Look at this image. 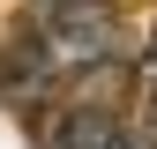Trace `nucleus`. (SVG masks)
Instances as JSON below:
<instances>
[{"label": "nucleus", "mask_w": 157, "mask_h": 149, "mask_svg": "<svg viewBox=\"0 0 157 149\" xmlns=\"http://www.w3.org/2000/svg\"><path fill=\"white\" fill-rule=\"evenodd\" d=\"M30 30H37V45L52 52V67L67 82L120 60V15H112V0H37Z\"/></svg>", "instance_id": "f257e3e1"}, {"label": "nucleus", "mask_w": 157, "mask_h": 149, "mask_svg": "<svg viewBox=\"0 0 157 149\" xmlns=\"http://www.w3.org/2000/svg\"><path fill=\"white\" fill-rule=\"evenodd\" d=\"M127 134L135 127L112 104H97V97H75V104L52 97L45 112H37V142L45 149H127Z\"/></svg>", "instance_id": "7ed1b4c3"}, {"label": "nucleus", "mask_w": 157, "mask_h": 149, "mask_svg": "<svg viewBox=\"0 0 157 149\" xmlns=\"http://www.w3.org/2000/svg\"><path fill=\"white\" fill-rule=\"evenodd\" d=\"M142 74H150V82H157V37H150V52H142Z\"/></svg>", "instance_id": "20e7f679"}, {"label": "nucleus", "mask_w": 157, "mask_h": 149, "mask_svg": "<svg viewBox=\"0 0 157 149\" xmlns=\"http://www.w3.org/2000/svg\"><path fill=\"white\" fill-rule=\"evenodd\" d=\"M60 89H67V74L52 67V52L37 45V30H15L0 45V104L8 112H45Z\"/></svg>", "instance_id": "f03ea898"}]
</instances>
